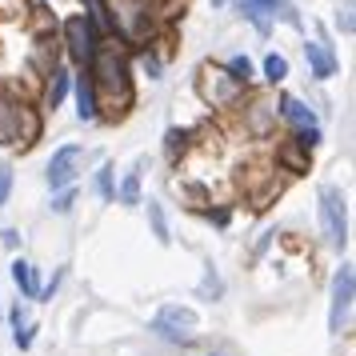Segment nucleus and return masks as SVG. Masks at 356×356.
I'll return each mask as SVG.
<instances>
[{"label":"nucleus","mask_w":356,"mask_h":356,"mask_svg":"<svg viewBox=\"0 0 356 356\" xmlns=\"http://www.w3.org/2000/svg\"><path fill=\"white\" fill-rule=\"evenodd\" d=\"M40 136V116L13 88H0V145H33Z\"/></svg>","instance_id":"obj_1"},{"label":"nucleus","mask_w":356,"mask_h":356,"mask_svg":"<svg viewBox=\"0 0 356 356\" xmlns=\"http://www.w3.org/2000/svg\"><path fill=\"white\" fill-rule=\"evenodd\" d=\"M92 88H100L104 97L113 100V104H129L132 100V81H129V65H124V56L113 49V44H104V49L92 52Z\"/></svg>","instance_id":"obj_2"},{"label":"nucleus","mask_w":356,"mask_h":356,"mask_svg":"<svg viewBox=\"0 0 356 356\" xmlns=\"http://www.w3.org/2000/svg\"><path fill=\"white\" fill-rule=\"evenodd\" d=\"M321 225L328 244H344L348 241V216H344V196H340L337 184H324L321 188Z\"/></svg>","instance_id":"obj_3"},{"label":"nucleus","mask_w":356,"mask_h":356,"mask_svg":"<svg viewBox=\"0 0 356 356\" xmlns=\"http://www.w3.org/2000/svg\"><path fill=\"white\" fill-rule=\"evenodd\" d=\"M241 81H232L225 68H200V97L209 104H236L241 97Z\"/></svg>","instance_id":"obj_4"},{"label":"nucleus","mask_w":356,"mask_h":356,"mask_svg":"<svg viewBox=\"0 0 356 356\" xmlns=\"http://www.w3.org/2000/svg\"><path fill=\"white\" fill-rule=\"evenodd\" d=\"M353 264H340L337 280H332V316H328V328L332 332H340L344 324H348V312H353Z\"/></svg>","instance_id":"obj_5"},{"label":"nucleus","mask_w":356,"mask_h":356,"mask_svg":"<svg viewBox=\"0 0 356 356\" xmlns=\"http://www.w3.org/2000/svg\"><path fill=\"white\" fill-rule=\"evenodd\" d=\"M152 328H156L164 340H188L193 328H196V312L193 308H180V305H168V308H161V316H156Z\"/></svg>","instance_id":"obj_6"},{"label":"nucleus","mask_w":356,"mask_h":356,"mask_svg":"<svg viewBox=\"0 0 356 356\" xmlns=\"http://www.w3.org/2000/svg\"><path fill=\"white\" fill-rule=\"evenodd\" d=\"M113 29H120L129 40H140L148 33V0H116Z\"/></svg>","instance_id":"obj_7"},{"label":"nucleus","mask_w":356,"mask_h":356,"mask_svg":"<svg viewBox=\"0 0 356 356\" xmlns=\"http://www.w3.org/2000/svg\"><path fill=\"white\" fill-rule=\"evenodd\" d=\"M84 164V148L81 145H65L56 156L49 161V184L52 188H68L76 180V168Z\"/></svg>","instance_id":"obj_8"},{"label":"nucleus","mask_w":356,"mask_h":356,"mask_svg":"<svg viewBox=\"0 0 356 356\" xmlns=\"http://www.w3.org/2000/svg\"><path fill=\"white\" fill-rule=\"evenodd\" d=\"M65 36H68V52H72V60H76V65H88L92 52H97V33L88 29V20L72 17L65 24Z\"/></svg>","instance_id":"obj_9"},{"label":"nucleus","mask_w":356,"mask_h":356,"mask_svg":"<svg viewBox=\"0 0 356 356\" xmlns=\"http://www.w3.org/2000/svg\"><path fill=\"white\" fill-rule=\"evenodd\" d=\"M305 56H308V68H312V76H316V81L337 76V56H332V49H328L324 40H308Z\"/></svg>","instance_id":"obj_10"},{"label":"nucleus","mask_w":356,"mask_h":356,"mask_svg":"<svg viewBox=\"0 0 356 356\" xmlns=\"http://www.w3.org/2000/svg\"><path fill=\"white\" fill-rule=\"evenodd\" d=\"M280 116H284V120H292L296 129H316V113H312L308 104H300L296 97L280 100Z\"/></svg>","instance_id":"obj_11"},{"label":"nucleus","mask_w":356,"mask_h":356,"mask_svg":"<svg viewBox=\"0 0 356 356\" xmlns=\"http://www.w3.org/2000/svg\"><path fill=\"white\" fill-rule=\"evenodd\" d=\"M76 116L81 120H97V88L88 76H76Z\"/></svg>","instance_id":"obj_12"},{"label":"nucleus","mask_w":356,"mask_h":356,"mask_svg":"<svg viewBox=\"0 0 356 356\" xmlns=\"http://www.w3.org/2000/svg\"><path fill=\"white\" fill-rule=\"evenodd\" d=\"M276 4L280 0H241V13L257 24L260 33H268V13H276Z\"/></svg>","instance_id":"obj_13"},{"label":"nucleus","mask_w":356,"mask_h":356,"mask_svg":"<svg viewBox=\"0 0 356 356\" xmlns=\"http://www.w3.org/2000/svg\"><path fill=\"white\" fill-rule=\"evenodd\" d=\"M13 280H17V289H24V296H36L40 284H36V273L29 260H13Z\"/></svg>","instance_id":"obj_14"},{"label":"nucleus","mask_w":356,"mask_h":356,"mask_svg":"<svg viewBox=\"0 0 356 356\" xmlns=\"http://www.w3.org/2000/svg\"><path fill=\"white\" fill-rule=\"evenodd\" d=\"M140 168H145V161H136L132 172L124 177V184H120V204H140Z\"/></svg>","instance_id":"obj_15"},{"label":"nucleus","mask_w":356,"mask_h":356,"mask_svg":"<svg viewBox=\"0 0 356 356\" xmlns=\"http://www.w3.org/2000/svg\"><path fill=\"white\" fill-rule=\"evenodd\" d=\"M273 104H268V100H257V104H252V108H248V129L252 132H268V124H273Z\"/></svg>","instance_id":"obj_16"},{"label":"nucleus","mask_w":356,"mask_h":356,"mask_svg":"<svg viewBox=\"0 0 356 356\" xmlns=\"http://www.w3.org/2000/svg\"><path fill=\"white\" fill-rule=\"evenodd\" d=\"M65 92H68V72H65V68H52L49 92H44V100H49V108H56V104L65 100Z\"/></svg>","instance_id":"obj_17"},{"label":"nucleus","mask_w":356,"mask_h":356,"mask_svg":"<svg viewBox=\"0 0 356 356\" xmlns=\"http://www.w3.org/2000/svg\"><path fill=\"white\" fill-rule=\"evenodd\" d=\"M84 4H88V13H92V20H88V29H92V33H108V29H113V17H108V8H104V0H84Z\"/></svg>","instance_id":"obj_18"},{"label":"nucleus","mask_w":356,"mask_h":356,"mask_svg":"<svg viewBox=\"0 0 356 356\" xmlns=\"http://www.w3.org/2000/svg\"><path fill=\"white\" fill-rule=\"evenodd\" d=\"M276 161H280V164H289L292 172H308L305 148H296V145H284V148H280V152H276Z\"/></svg>","instance_id":"obj_19"},{"label":"nucleus","mask_w":356,"mask_h":356,"mask_svg":"<svg viewBox=\"0 0 356 356\" xmlns=\"http://www.w3.org/2000/svg\"><path fill=\"white\" fill-rule=\"evenodd\" d=\"M264 76H268V81H284V76H289V60H284V56H276V52H268V56H264Z\"/></svg>","instance_id":"obj_20"},{"label":"nucleus","mask_w":356,"mask_h":356,"mask_svg":"<svg viewBox=\"0 0 356 356\" xmlns=\"http://www.w3.org/2000/svg\"><path fill=\"white\" fill-rule=\"evenodd\" d=\"M148 220H152V232H156V241L168 244V225H164V212L156 200H148Z\"/></svg>","instance_id":"obj_21"},{"label":"nucleus","mask_w":356,"mask_h":356,"mask_svg":"<svg viewBox=\"0 0 356 356\" xmlns=\"http://www.w3.org/2000/svg\"><path fill=\"white\" fill-rule=\"evenodd\" d=\"M97 193L104 196V200H113V164H104L97 172Z\"/></svg>","instance_id":"obj_22"},{"label":"nucleus","mask_w":356,"mask_h":356,"mask_svg":"<svg viewBox=\"0 0 356 356\" xmlns=\"http://www.w3.org/2000/svg\"><path fill=\"white\" fill-rule=\"evenodd\" d=\"M228 76H232V81H248V76H252V65H248V56H236V60H232V65H228Z\"/></svg>","instance_id":"obj_23"},{"label":"nucleus","mask_w":356,"mask_h":356,"mask_svg":"<svg viewBox=\"0 0 356 356\" xmlns=\"http://www.w3.org/2000/svg\"><path fill=\"white\" fill-rule=\"evenodd\" d=\"M292 145H296V148H305V152H308V148H316V145H321V129H300Z\"/></svg>","instance_id":"obj_24"},{"label":"nucleus","mask_w":356,"mask_h":356,"mask_svg":"<svg viewBox=\"0 0 356 356\" xmlns=\"http://www.w3.org/2000/svg\"><path fill=\"white\" fill-rule=\"evenodd\" d=\"M8 193H13V168L0 164V204H8Z\"/></svg>","instance_id":"obj_25"},{"label":"nucleus","mask_w":356,"mask_h":356,"mask_svg":"<svg viewBox=\"0 0 356 356\" xmlns=\"http://www.w3.org/2000/svg\"><path fill=\"white\" fill-rule=\"evenodd\" d=\"M337 24H340V33H344V36L353 33V0H348V4H344V8H340V17H337Z\"/></svg>","instance_id":"obj_26"},{"label":"nucleus","mask_w":356,"mask_h":356,"mask_svg":"<svg viewBox=\"0 0 356 356\" xmlns=\"http://www.w3.org/2000/svg\"><path fill=\"white\" fill-rule=\"evenodd\" d=\"M72 204H76V196H72V193H60L56 200H52V209H56V212H68Z\"/></svg>","instance_id":"obj_27"},{"label":"nucleus","mask_w":356,"mask_h":356,"mask_svg":"<svg viewBox=\"0 0 356 356\" xmlns=\"http://www.w3.org/2000/svg\"><path fill=\"white\" fill-rule=\"evenodd\" d=\"M200 292H212V296H220V280H216V273L209 268V276H204V289Z\"/></svg>","instance_id":"obj_28"},{"label":"nucleus","mask_w":356,"mask_h":356,"mask_svg":"<svg viewBox=\"0 0 356 356\" xmlns=\"http://www.w3.org/2000/svg\"><path fill=\"white\" fill-rule=\"evenodd\" d=\"M0 241H4V248H17V244H20V232H17V228H4V232H0Z\"/></svg>","instance_id":"obj_29"},{"label":"nucleus","mask_w":356,"mask_h":356,"mask_svg":"<svg viewBox=\"0 0 356 356\" xmlns=\"http://www.w3.org/2000/svg\"><path fill=\"white\" fill-rule=\"evenodd\" d=\"M177 148H184V132H168V152H177Z\"/></svg>","instance_id":"obj_30"},{"label":"nucleus","mask_w":356,"mask_h":356,"mask_svg":"<svg viewBox=\"0 0 356 356\" xmlns=\"http://www.w3.org/2000/svg\"><path fill=\"white\" fill-rule=\"evenodd\" d=\"M145 72H148V76H152V81H156V76H161V65H156L152 56H145Z\"/></svg>","instance_id":"obj_31"},{"label":"nucleus","mask_w":356,"mask_h":356,"mask_svg":"<svg viewBox=\"0 0 356 356\" xmlns=\"http://www.w3.org/2000/svg\"><path fill=\"white\" fill-rule=\"evenodd\" d=\"M216 4H225V0H216Z\"/></svg>","instance_id":"obj_32"}]
</instances>
